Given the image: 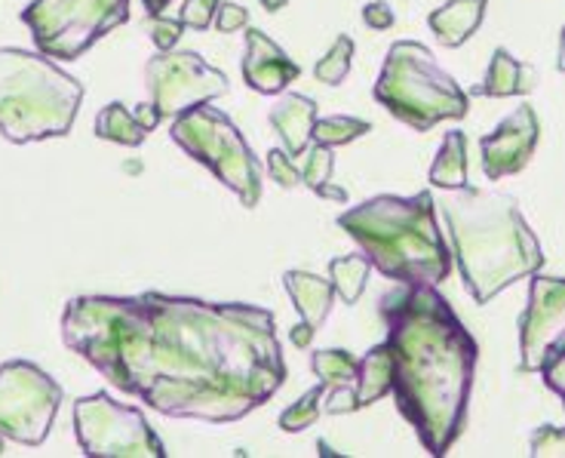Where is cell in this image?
<instances>
[{"mask_svg": "<svg viewBox=\"0 0 565 458\" xmlns=\"http://www.w3.org/2000/svg\"><path fill=\"white\" fill-rule=\"evenodd\" d=\"M268 172H270V182H277V185L286 188V191L301 188V170H298L296 160L289 158L282 148H270Z\"/></svg>", "mask_w": 565, "mask_h": 458, "instance_id": "28", "label": "cell"}, {"mask_svg": "<svg viewBox=\"0 0 565 458\" xmlns=\"http://www.w3.org/2000/svg\"><path fill=\"white\" fill-rule=\"evenodd\" d=\"M62 406V385L31 360L0 366V437L22 446H41L50 437Z\"/></svg>", "mask_w": 565, "mask_h": 458, "instance_id": "10", "label": "cell"}, {"mask_svg": "<svg viewBox=\"0 0 565 458\" xmlns=\"http://www.w3.org/2000/svg\"><path fill=\"white\" fill-rule=\"evenodd\" d=\"M439 206L452 262L477 305H489L498 292L544 268L547 256L510 194L461 185L449 188Z\"/></svg>", "mask_w": 565, "mask_h": 458, "instance_id": "3", "label": "cell"}, {"mask_svg": "<svg viewBox=\"0 0 565 458\" xmlns=\"http://www.w3.org/2000/svg\"><path fill=\"white\" fill-rule=\"evenodd\" d=\"M84 84L43 53L0 46V132L15 145L68 136Z\"/></svg>", "mask_w": 565, "mask_h": 458, "instance_id": "5", "label": "cell"}, {"mask_svg": "<svg viewBox=\"0 0 565 458\" xmlns=\"http://www.w3.org/2000/svg\"><path fill=\"white\" fill-rule=\"evenodd\" d=\"M145 3V13L148 15H160L167 7H170L172 0H141Z\"/></svg>", "mask_w": 565, "mask_h": 458, "instance_id": "37", "label": "cell"}, {"mask_svg": "<svg viewBox=\"0 0 565 458\" xmlns=\"http://www.w3.org/2000/svg\"><path fill=\"white\" fill-rule=\"evenodd\" d=\"M170 136L188 158L210 167L212 175L231 188L246 210L262 201V163L225 111L212 108L210 102L194 105L184 115L172 117Z\"/></svg>", "mask_w": 565, "mask_h": 458, "instance_id": "7", "label": "cell"}, {"mask_svg": "<svg viewBox=\"0 0 565 458\" xmlns=\"http://www.w3.org/2000/svg\"><path fill=\"white\" fill-rule=\"evenodd\" d=\"M62 342L167 418L231 425L286 382L274 311L243 301L77 296L65 305Z\"/></svg>", "mask_w": 565, "mask_h": 458, "instance_id": "1", "label": "cell"}, {"mask_svg": "<svg viewBox=\"0 0 565 458\" xmlns=\"http://www.w3.org/2000/svg\"><path fill=\"white\" fill-rule=\"evenodd\" d=\"M305 155H308V160H305V170H301V185H308L317 194L320 188L329 185L332 170H335V158H332V148L317 142H313V148L308 145Z\"/></svg>", "mask_w": 565, "mask_h": 458, "instance_id": "27", "label": "cell"}, {"mask_svg": "<svg viewBox=\"0 0 565 458\" xmlns=\"http://www.w3.org/2000/svg\"><path fill=\"white\" fill-rule=\"evenodd\" d=\"M537 84V72L516 56H510L504 46H498L489 62V72L480 86H473V96H492V99H510L525 96Z\"/></svg>", "mask_w": 565, "mask_h": 458, "instance_id": "16", "label": "cell"}, {"mask_svg": "<svg viewBox=\"0 0 565 458\" xmlns=\"http://www.w3.org/2000/svg\"><path fill=\"white\" fill-rule=\"evenodd\" d=\"M535 277V274H532ZM565 370V284L537 274L520 320V373H541L556 397H563Z\"/></svg>", "mask_w": 565, "mask_h": 458, "instance_id": "11", "label": "cell"}, {"mask_svg": "<svg viewBox=\"0 0 565 458\" xmlns=\"http://www.w3.org/2000/svg\"><path fill=\"white\" fill-rule=\"evenodd\" d=\"M301 68L282 53L280 43H274L262 29L246 25V53H243V81L255 93L280 96L282 89L296 81Z\"/></svg>", "mask_w": 565, "mask_h": 458, "instance_id": "14", "label": "cell"}, {"mask_svg": "<svg viewBox=\"0 0 565 458\" xmlns=\"http://www.w3.org/2000/svg\"><path fill=\"white\" fill-rule=\"evenodd\" d=\"M132 115H136V120H139L141 127H145V132H151V129H154L157 124L163 120V117H160V111H157L151 102H141V105H136V108H132Z\"/></svg>", "mask_w": 565, "mask_h": 458, "instance_id": "34", "label": "cell"}, {"mask_svg": "<svg viewBox=\"0 0 565 458\" xmlns=\"http://www.w3.org/2000/svg\"><path fill=\"white\" fill-rule=\"evenodd\" d=\"M313 332L317 330H313L311 323H305V320H301L298 327H292V344H296V348H311Z\"/></svg>", "mask_w": 565, "mask_h": 458, "instance_id": "35", "label": "cell"}, {"mask_svg": "<svg viewBox=\"0 0 565 458\" xmlns=\"http://www.w3.org/2000/svg\"><path fill=\"white\" fill-rule=\"evenodd\" d=\"M145 86H148L151 105L160 111V117H179L194 105L225 96L231 84H227L225 72L206 65L198 53L167 50V53L148 58Z\"/></svg>", "mask_w": 565, "mask_h": 458, "instance_id": "12", "label": "cell"}, {"mask_svg": "<svg viewBox=\"0 0 565 458\" xmlns=\"http://www.w3.org/2000/svg\"><path fill=\"white\" fill-rule=\"evenodd\" d=\"M258 3H262L268 13H280V10H286V3H289V0H258Z\"/></svg>", "mask_w": 565, "mask_h": 458, "instance_id": "38", "label": "cell"}, {"mask_svg": "<svg viewBox=\"0 0 565 458\" xmlns=\"http://www.w3.org/2000/svg\"><path fill=\"white\" fill-rule=\"evenodd\" d=\"M96 136L108 139V142L127 145V148H139L148 132H145V127L136 120V115L129 111L124 102H111L96 117Z\"/></svg>", "mask_w": 565, "mask_h": 458, "instance_id": "21", "label": "cell"}, {"mask_svg": "<svg viewBox=\"0 0 565 458\" xmlns=\"http://www.w3.org/2000/svg\"><path fill=\"white\" fill-rule=\"evenodd\" d=\"M375 99L415 132H427L443 120H465L470 111V96L418 41H396L387 50Z\"/></svg>", "mask_w": 565, "mask_h": 458, "instance_id": "6", "label": "cell"}, {"mask_svg": "<svg viewBox=\"0 0 565 458\" xmlns=\"http://www.w3.org/2000/svg\"><path fill=\"white\" fill-rule=\"evenodd\" d=\"M74 434L89 458H163L167 446L136 406L89 394L74 403Z\"/></svg>", "mask_w": 565, "mask_h": 458, "instance_id": "9", "label": "cell"}, {"mask_svg": "<svg viewBox=\"0 0 565 458\" xmlns=\"http://www.w3.org/2000/svg\"><path fill=\"white\" fill-rule=\"evenodd\" d=\"M363 22H366L372 31L394 29V22H396L394 7H391L387 0H372V3L363 7Z\"/></svg>", "mask_w": 565, "mask_h": 458, "instance_id": "33", "label": "cell"}, {"mask_svg": "<svg viewBox=\"0 0 565 458\" xmlns=\"http://www.w3.org/2000/svg\"><path fill=\"white\" fill-rule=\"evenodd\" d=\"M0 452H3V444H0Z\"/></svg>", "mask_w": 565, "mask_h": 458, "instance_id": "39", "label": "cell"}, {"mask_svg": "<svg viewBox=\"0 0 565 458\" xmlns=\"http://www.w3.org/2000/svg\"><path fill=\"white\" fill-rule=\"evenodd\" d=\"M313 373L320 375L326 387L356 385V373H360V360L353 358L344 348H326V351H313L311 358Z\"/></svg>", "mask_w": 565, "mask_h": 458, "instance_id": "23", "label": "cell"}, {"mask_svg": "<svg viewBox=\"0 0 565 458\" xmlns=\"http://www.w3.org/2000/svg\"><path fill=\"white\" fill-rule=\"evenodd\" d=\"M351 58H353V41L348 38V34H339L335 43L329 46V53L313 65V77L326 86H341L344 84V77L351 74Z\"/></svg>", "mask_w": 565, "mask_h": 458, "instance_id": "25", "label": "cell"}, {"mask_svg": "<svg viewBox=\"0 0 565 458\" xmlns=\"http://www.w3.org/2000/svg\"><path fill=\"white\" fill-rule=\"evenodd\" d=\"M467 170H470L467 167V136L461 129H452V132H446V139H443L437 151V160L430 167V185L443 188V191L467 185L470 182Z\"/></svg>", "mask_w": 565, "mask_h": 458, "instance_id": "20", "label": "cell"}, {"mask_svg": "<svg viewBox=\"0 0 565 458\" xmlns=\"http://www.w3.org/2000/svg\"><path fill=\"white\" fill-rule=\"evenodd\" d=\"M282 284H286V292H289V299L296 305L301 320L311 323L313 330H320L332 315V305H335L332 280H323V277H317L311 271H286Z\"/></svg>", "mask_w": 565, "mask_h": 458, "instance_id": "17", "label": "cell"}, {"mask_svg": "<svg viewBox=\"0 0 565 458\" xmlns=\"http://www.w3.org/2000/svg\"><path fill=\"white\" fill-rule=\"evenodd\" d=\"M537 136H541V124L532 105H520L516 111H510L489 136H482L480 151L486 179L498 182L523 172L535 155Z\"/></svg>", "mask_w": 565, "mask_h": 458, "instance_id": "13", "label": "cell"}, {"mask_svg": "<svg viewBox=\"0 0 565 458\" xmlns=\"http://www.w3.org/2000/svg\"><path fill=\"white\" fill-rule=\"evenodd\" d=\"M320 198H326V201H339V203H348V191L339 185H323L320 191H317Z\"/></svg>", "mask_w": 565, "mask_h": 458, "instance_id": "36", "label": "cell"}, {"mask_svg": "<svg viewBox=\"0 0 565 458\" xmlns=\"http://www.w3.org/2000/svg\"><path fill=\"white\" fill-rule=\"evenodd\" d=\"M339 225L363 246L369 265L396 284L439 287L452 274V253L437 225L430 191L412 198L379 194L339 215Z\"/></svg>", "mask_w": 565, "mask_h": 458, "instance_id": "4", "label": "cell"}, {"mask_svg": "<svg viewBox=\"0 0 565 458\" xmlns=\"http://www.w3.org/2000/svg\"><path fill=\"white\" fill-rule=\"evenodd\" d=\"M486 7H489V0H449L427 15V25L443 46L455 50L477 34L486 19Z\"/></svg>", "mask_w": 565, "mask_h": 458, "instance_id": "18", "label": "cell"}, {"mask_svg": "<svg viewBox=\"0 0 565 458\" xmlns=\"http://www.w3.org/2000/svg\"><path fill=\"white\" fill-rule=\"evenodd\" d=\"M127 19L129 0H31L22 10L38 53L65 62L84 56Z\"/></svg>", "mask_w": 565, "mask_h": 458, "instance_id": "8", "label": "cell"}, {"mask_svg": "<svg viewBox=\"0 0 565 458\" xmlns=\"http://www.w3.org/2000/svg\"><path fill=\"white\" fill-rule=\"evenodd\" d=\"M369 120H360V117H317L311 127V142L326 145V148H341V145L356 142L369 132Z\"/></svg>", "mask_w": 565, "mask_h": 458, "instance_id": "24", "label": "cell"}, {"mask_svg": "<svg viewBox=\"0 0 565 458\" xmlns=\"http://www.w3.org/2000/svg\"><path fill=\"white\" fill-rule=\"evenodd\" d=\"M323 394H326V385H313L296 406H289L286 413L280 416V428L286 434H298V430H308L320 418V406H323Z\"/></svg>", "mask_w": 565, "mask_h": 458, "instance_id": "26", "label": "cell"}, {"mask_svg": "<svg viewBox=\"0 0 565 458\" xmlns=\"http://www.w3.org/2000/svg\"><path fill=\"white\" fill-rule=\"evenodd\" d=\"M532 456L535 458H559L565 456V434L556 425H541L532 434Z\"/></svg>", "mask_w": 565, "mask_h": 458, "instance_id": "30", "label": "cell"}, {"mask_svg": "<svg viewBox=\"0 0 565 458\" xmlns=\"http://www.w3.org/2000/svg\"><path fill=\"white\" fill-rule=\"evenodd\" d=\"M270 127L277 129L280 136L282 151L289 158H301L311 145V127L317 120V102L311 96H301V93H286L282 89L277 105L270 108Z\"/></svg>", "mask_w": 565, "mask_h": 458, "instance_id": "15", "label": "cell"}, {"mask_svg": "<svg viewBox=\"0 0 565 458\" xmlns=\"http://www.w3.org/2000/svg\"><path fill=\"white\" fill-rule=\"evenodd\" d=\"M391 382H394V360H391V348L387 342L375 344L366 358L360 360V373H356V406L366 409L372 403L391 394Z\"/></svg>", "mask_w": 565, "mask_h": 458, "instance_id": "19", "label": "cell"}, {"mask_svg": "<svg viewBox=\"0 0 565 458\" xmlns=\"http://www.w3.org/2000/svg\"><path fill=\"white\" fill-rule=\"evenodd\" d=\"M369 258L363 253H353V256H339L329 262V280L332 289L344 305H356L369 280Z\"/></svg>", "mask_w": 565, "mask_h": 458, "instance_id": "22", "label": "cell"}, {"mask_svg": "<svg viewBox=\"0 0 565 458\" xmlns=\"http://www.w3.org/2000/svg\"><path fill=\"white\" fill-rule=\"evenodd\" d=\"M394 360L396 406L434 458L449 456L467 428L480 348L437 287L399 284L382 296Z\"/></svg>", "mask_w": 565, "mask_h": 458, "instance_id": "2", "label": "cell"}, {"mask_svg": "<svg viewBox=\"0 0 565 458\" xmlns=\"http://www.w3.org/2000/svg\"><path fill=\"white\" fill-rule=\"evenodd\" d=\"M212 25L218 29V34H234V31H243L246 25H249V10H243L241 3L222 0V3H218V10H215Z\"/></svg>", "mask_w": 565, "mask_h": 458, "instance_id": "32", "label": "cell"}, {"mask_svg": "<svg viewBox=\"0 0 565 458\" xmlns=\"http://www.w3.org/2000/svg\"><path fill=\"white\" fill-rule=\"evenodd\" d=\"M218 3H222V0H184L182 15H179V19H182L184 29L206 31L212 25V19H215Z\"/></svg>", "mask_w": 565, "mask_h": 458, "instance_id": "31", "label": "cell"}, {"mask_svg": "<svg viewBox=\"0 0 565 458\" xmlns=\"http://www.w3.org/2000/svg\"><path fill=\"white\" fill-rule=\"evenodd\" d=\"M182 19H170V15H151V29H148V34H151V43L157 46V53H167V50H172L175 43H179V38H182Z\"/></svg>", "mask_w": 565, "mask_h": 458, "instance_id": "29", "label": "cell"}]
</instances>
